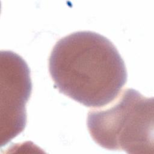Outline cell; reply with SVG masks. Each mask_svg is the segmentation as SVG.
Listing matches in <instances>:
<instances>
[{"label":"cell","instance_id":"1","mask_svg":"<svg viewBox=\"0 0 154 154\" xmlns=\"http://www.w3.org/2000/svg\"><path fill=\"white\" fill-rule=\"evenodd\" d=\"M49 70L60 93L93 108L113 101L128 77L116 47L90 31L74 32L57 42L49 58Z\"/></svg>","mask_w":154,"mask_h":154},{"label":"cell","instance_id":"2","mask_svg":"<svg viewBox=\"0 0 154 154\" xmlns=\"http://www.w3.org/2000/svg\"><path fill=\"white\" fill-rule=\"evenodd\" d=\"M110 103L88 113L87 127L95 143L110 150L153 154V97L126 88Z\"/></svg>","mask_w":154,"mask_h":154},{"label":"cell","instance_id":"3","mask_svg":"<svg viewBox=\"0 0 154 154\" xmlns=\"http://www.w3.org/2000/svg\"><path fill=\"white\" fill-rule=\"evenodd\" d=\"M1 147L20 134L26 124V103L32 91L30 70L26 61L11 51H1Z\"/></svg>","mask_w":154,"mask_h":154}]
</instances>
